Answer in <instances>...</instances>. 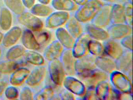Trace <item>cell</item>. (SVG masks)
I'll return each mask as SVG.
<instances>
[{
	"instance_id": "obj_1",
	"label": "cell",
	"mask_w": 133,
	"mask_h": 100,
	"mask_svg": "<svg viewBox=\"0 0 133 100\" xmlns=\"http://www.w3.org/2000/svg\"><path fill=\"white\" fill-rule=\"evenodd\" d=\"M19 19L22 24L34 31H38L42 29V21L38 18L30 13L22 14Z\"/></svg>"
},
{
	"instance_id": "obj_2",
	"label": "cell",
	"mask_w": 133,
	"mask_h": 100,
	"mask_svg": "<svg viewBox=\"0 0 133 100\" xmlns=\"http://www.w3.org/2000/svg\"><path fill=\"white\" fill-rule=\"evenodd\" d=\"M22 42L26 48L30 50H38L40 47L38 42L29 30H25L23 32Z\"/></svg>"
},
{
	"instance_id": "obj_3",
	"label": "cell",
	"mask_w": 133,
	"mask_h": 100,
	"mask_svg": "<svg viewBox=\"0 0 133 100\" xmlns=\"http://www.w3.org/2000/svg\"><path fill=\"white\" fill-rule=\"evenodd\" d=\"M21 34V30L19 27H17L12 28L4 36L3 45L6 47L12 46L17 41Z\"/></svg>"
},
{
	"instance_id": "obj_4",
	"label": "cell",
	"mask_w": 133,
	"mask_h": 100,
	"mask_svg": "<svg viewBox=\"0 0 133 100\" xmlns=\"http://www.w3.org/2000/svg\"><path fill=\"white\" fill-rule=\"evenodd\" d=\"M29 73V70L25 68L16 70L11 76L10 82L14 86L21 85L28 77Z\"/></svg>"
},
{
	"instance_id": "obj_5",
	"label": "cell",
	"mask_w": 133,
	"mask_h": 100,
	"mask_svg": "<svg viewBox=\"0 0 133 100\" xmlns=\"http://www.w3.org/2000/svg\"><path fill=\"white\" fill-rule=\"evenodd\" d=\"M45 69L43 67L35 68L28 76L26 83L31 86L38 85L42 81L45 75Z\"/></svg>"
},
{
	"instance_id": "obj_6",
	"label": "cell",
	"mask_w": 133,
	"mask_h": 100,
	"mask_svg": "<svg viewBox=\"0 0 133 100\" xmlns=\"http://www.w3.org/2000/svg\"><path fill=\"white\" fill-rule=\"evenodd\" d=\"M12 17L10 12L7 9L4 8L0 17V26L4 30L8 29L11 26Z\"/></svg>"
},
{
	"instance_id": "obj_7",
	"label": "cell",
	"mask_w": 133,
	"mask_h": 100,
	"mask_svg": "<svg viewBox=\"0 0 133 100\" xmlns=\"http://www.w3.org/2000/svg\"><path fill=\"white\" fill-rule=\"evenodd\" d=\"M26 59L28 62L36 65H40L44 62V60L42 55L33 51H29L27 52Z\"/></svg>"
},
{
	"instance_id": "obj_8",
	"label": "cell",
	"mask_w": 133,
	"mask_h": 100,
	"mask_svg": "<svg viewBox=\"0 0 133 100\" xmlns=\"http://www.w3.org/2000/svg\"><path fill=\"white\" fill-rule=\"evenodd\" d=\"M25 49L21 45H16L11 48L8 52L6 57L10 60H13L21 57L24 53Z\"/></svg>"
},
{
	"instance_id": "obj_9",
	"label": "cell",
	"mask_w": 133,
	"mask_h": 100,
	"mask_svg": "<svg viewBox=\"0 0 133 100\" xmlns=\"http://www.w3.org/2000/svg\"><path fill=\"white\" fill-rule=\"evenodd\" d=\"M8 7L15 13L20 14L23 11L24 7L20 0H4Z\"/></svg>"
},
{
	"instance_id": "obj_10",
	"label": "cell",
	"mask_w": 133,
	"mask_h": 100,
	"mask_svg": "<svg viewBox=\"0 0 133 100\" xmlns=\"http://www.w3.org/2000/svg\"><path fill=\"white\" fill-rule=\"evenodd\" d=\"M18 67V64L15 62L3 63L0 64V72L3 73H10L16 70Z\"/></svg>"
},
{
	"instance_id": "obj_11",
	"label": "cell",
	"mask_w": 133,
	"mask_h": 100,
	"mask_svg": "<svg viewBox=\"0 0 133 100\" xmlns=\"http://www.w3.org/2000/svg\"><path fill=\"white\" fill-rule=\"evenodd\" d=\"M5 93L6 97L8 98L13 99L17 97L18 93L17 88L14 87H10L6 90Z\"/></svg>"
},
{
	"instance_id": "obj_12",
	"label": "cell",
	"mask_w": 133,
	"mask_h": 100,
	"mask_svg": "<svg viewBox=\"0 0 133 100\" xmlns=\"http://www.w3.org/2000/svg\"><path fill=\"white\" fill-rule=\"evenodd\" d=\"M32 92L28 87H24L21 93V98L22 100H32L33 99Z\"/></svg>"
},
{
	"instance_id": "obj_13",
	"label": "cell",
	"mask_w": 133,
	"mask_h": 100,
	"mask_svg": "<svg viewBox=\"0 0 133 100\" xmlns=\"http://www.w3.org/2000/svg\"><path fill=\"white\" fill-rule=\"evenodd\" d=\"M49 91V90L46 89L41 91L38 93L37 94V95H36L35 99L37 100L46 99L48 97V95H49V94H48Z\"/></svg>"
},
{
	"instance_id": "obj_14",
	"label": "cell",
	"mask_w": 133,
	"mask_h": 100,
	"mask_svg": "<svg viewBox=\"0 0 133 100\" xmlns=\"http://www.w3.org/2000/svg\"><path fill=\"white\" fill-rule=\"evenodd\" d=\"M47 34L46 33H43L39 34L38 40L40 42H44L47 40Z\"/></svg>"
},
{
	"instance_id": "obj_15",
	"label": "cell",
	"mask_w": 133,
	"mask_h": 100,
	"mask_svg": "<svg viewBox=\"0 0 133 100\" xmlns=\"http://www.w3.org/2000/svg\"><path fill=\"white\" fill-rule=\"evenodd\" d=\"M24 4L26 7L28 8H31L33 5L35 0H23Z\"/></svg>"
},
{
	"instance_id": "obj_16",
	"label": "cell",
	"mask_w": 133,
	"mask_h": 100,
	"mask_svg": "<svg viewBox=\"0 0 133 100\" xmlns=\"http://www.w3.org/2000/svg\"><path fill=\"white\" fill-rule=\"evenodd\" d=\"M7 86V84L5 82H0V95L2 94Z\"/></svg>"
},
{
	"instance_id": "obj_17",
	"label": "cell",
	"mask_w": 133,
	"mask_h": 100,
	"mask_svg": "<svg viewBox=\"0 0 133 100\" xmlns=\"http://www.w3.org/2000/svg\"><path fill=\"white\" fill-rule=\"evenodd\" d=\"M3 35L2 34V33H0V42L2 40V39H3Z\"/></svg>"
},
{
	"instance_id": "obj_18",
	"label": "cell",
	"mask_w": 133,
	"mask_h": 100,
	"mask_svg": "<svg viewBox=\"0 0 133 100\" xmlns=\"http://www.w3.org/2000/svg\"><path fill=\"white\" fill-rule=\"evenodd\" d=\"M1 50H0V54H1Z\"/></svg>"
}]
</instances>
